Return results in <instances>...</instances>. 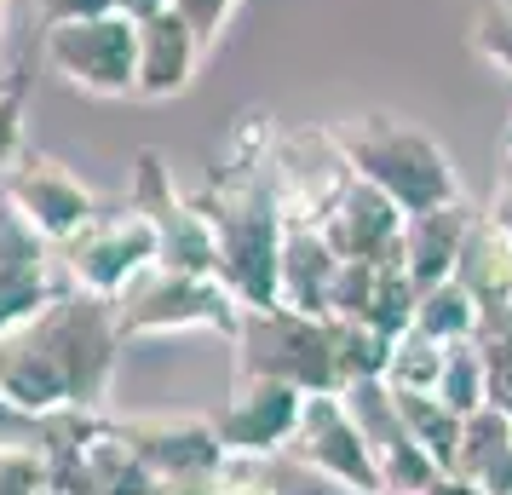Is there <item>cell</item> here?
I'll list each match as a JSON object with an SVG mask.
<instances>
[{"instance_id":"1","label":"cell","mask_w":512,"mask_h":495,"mask_svg":"<svg viewBox=\"0 0 512 495\" xmlns=\"http://www.w3.org/2000/svg\"><path fill=\"white\" fill-rule=\"evenodd\" d=\"M116 300L93 288H58L47 306L12 334H0V398L52 415V409H104L121 357Z\"/></svg>"},{"instance_id":"2","label":"cell","mask_w":512,"mask_h":495,"mask_svg":"<svg viewBox=\"0 0 512 495\" xmlns=\"http://www.w3.org/2000/svg\"><path fill=\"white\" fill-rule=\"evenodd\" d=\"M254 133L242 127L231 156L208 179L202 213L213 225V277L231 288L242 306H271L277 300V254H282V202L271 185V156L265 144H248Z\"/></svg>"},{"instance_id":"3","label":"cell","mask_w":512,"mask_h":495,"mask_svg":"<svg viewBox=\"0 0 512 495\" xmlns=\"http://www.w3.org/2000/svg\"><path fill=\"white\" fill-rule=\"evenodd\" d=\"M334 139L346 150L351 173L369 179L374 190H386L403 213H426V208H443V202L461 196L455 156H449L426 127H415V121H397V116H386V110H369V116L340 121Z\"/></svg>"},{"instance_id":"4","label":"cell","mask_w":512,"mask_h":495,"mask_svg":"<svg viewBox=\"0 0 512 495\" xmlns=\"http://www.w3.org/2000/svg\"><path fill=\"white\" fill-rule=\"evenodd\" d=\"M231 340H236V375H271L300 386V392H340L328 317L294 311L282 300L242 306V323H236Z\"/></svg>"},{"instance_id":"5","label":"cell","mask_w":512,"mask_h":495,"mask_svg":"<svg viewBox=\"0 0 512 495\" xmlns=\"http://www.w3.org/2000/svg\"><path fill=\"white\" fill-rule=\"evenodd\" d=\"M236 323H242V300H236L219 277H208V271H173V265L150 260L139 277L116 294V329H121V340H144V334H185V329L236 334Z\"/></svg>"},{"instance_id":"6","label":"cell","mask_w":512,"mask_h":495,"mask_svg":"<svg viewBox=\"0 0 512 495\" xmlns=\"http://www.w3.org/2000/svg\"><path fill=\"white\" fill-rule=\"evenodd\" d=\"M41 58L52 75H64L87 98H133L139 75V24L127 12H93V18H64L47 24Z\"/></svg>"},{"instance_id":"7","label":"cell","mask_w":512,"mask_h":495,"mask_svg":"<svg viewBox=\"0 0 512 495\" xmlns=\"http://www.w3.org/2000/svg\"><path fill=\"white\" fill-rule=\"evenodd\" d=\"M288 455L311 478L334 484L340 495H386L380 467H374L369 444L357 432V415L346 409L340 392H305V409H300L294 438H288Z\"/></svg>"},{"instance_id":"8","label":"cell","mask_w":512,"mask_h":495,"mask_svg":"<svg viewBox=\"0 0 512 495\" xmlns=\"http://www.w3.org/2000/svg\"><path fill=\"white\" fill-rule=\"evenodd\" d=\"M156 260V231L133 202H121L116 213H93L70 242H58V265L75 288H93L116 300L121 288Z\"/></svg>"},{"instance_id":"9","label":"cell","mask_w":512,"mask_h":495,"mask_svg":"<svg viewBox=\"0 0 512 495\" xmlns=\"http://www.w3.org/2000/svg\"><path fill=\"white\" fill-rule=\"evenodd\" d=\"M127 202L150 219V231H156V260L173 265V271H208L213 277V225H208V213H202V202H185V196L173 190V173L162 167L156 150H139Z\"/></svg>"},{"instance_id":"10","label":"cell","mask_w":512,"mask_h":495,"mask_svg":"<svg viewBox=\"0 0 512 495\" xmlns=\"http://www.w3.org/2000/svg\"><path fill=\"white\" fill-rule=\"evenodd\" d=\"M300 409H305L300 386L271 380V375H236L231 398L213 415V432H219L231 461H265V455L288 449L294 426H300Z\"/></svg>"},{"instance_id":"11","label":"cell","mask_w":512,"mask_h":495,"mask_svg":"<svg viewBox=\"0 0 512 495\" xmlns=\"http://www.w3.org/2000/svg\"><path fill=\"white\" fill-rule=\"evenodd\" d=\"M340 398L357 415V432H363L374 467H380L386 495H415L438 478L432 455L415 444V432H409V421H403V409H397L386 380H351V386H340Z\"/></svg>"},{"instance_id":"12","label":"cell","mask_w":512,"mask_h":495,"mask_svg":"<svg viewBox=\"0 0 512 495\" xmlns=\"http://www.w3.org/2000/svg\"><path fill=\"white\" fill-rule=\"evenodd\" d=\"M271 185H277L282 219H305V225H323V213L340 202V190L351 185V162L334 127L323 133H294L271 150Z\"/></svg>"},{"instance_id":"13","label":"cell","mask_w":512,"mask_h":495,"mask_svg":"<svg viewBox=\"0 0 512 495\" xmlns=\"http://www.w3.org/2000/svg\"><path fill=\"white\" fill-rule=\"evenodd\" d=\"M58 248L0 196V334L29 323L58 294Z\"/></svg>"},{"instance_id":"14","label":"cell","mask_w":512,"mask_h":495,"mask_svg":"<svg viewBox=\"0 0 512 495\" xmlns=\"http://www.w3.org/2000/svg\"><path fill=\"white\" fill-rule=\"evenodd\" d=\"M0 196L24 213L52 248H58V242H70V236L98 213L93 190L81 185L64 162H52V156H18L12 173H6V185H0Z\"/></svg>"},{"instance_id":"15","label":"cell","mask_w":512,"mask_h":495,"mask_svg":"<svg viewBox=\"0 0 512 495\" xmlns=\"http://www.w3.org/2000/svg\"><path fill=\"white\" fill-rule=\"evenodd\" d=\"M116 432L150 467V478H219L231 467L213 421H121Z\"/></svg>"},{"instance_id":"16","label":"cell","mask_w":512,"mask_h":495,"mask_svg":"<svg viewBox=\"0 0 512 495\" xmlns=\"http://www.w3.org/2000/svg\"><path fill=\"white\" fill-rule=\"evenodd\" d=\"M403 219L386 190H374L369 179L351 173V185L340 190V202L323 213V236L340 260H397V242H403Z\"/></svg>"},{"instance_id":"17","label":"cell","mask_w":512,"mask_h":495,"mask_svg":"<svg viewBox=\"0 0 512 495\" xmlns=\"http://www.w3.org/2000/svg\"><path fill=\"white\" fill-rule=\"evenodd\" d=\"M208 41L167 6L156 18H139V75H133V98H173L196 81Z\"/></svg>"},{"instance_id":"18","label":"cell","mask_w":512,"mask_h":495,"mask_svg":"<svg viewBox=\"0 0 512 495\" xmlns=\"http://www.w3.org/2000/svg\"><path fill=\"white\" fill-rule=\"evenodd\" d=\"M334 271H340V254L328 248L323 225L288 219V231H282V254H277V300L282 306L311 311V317H328Z\"/></svg>"},{"instance_id":"19","label":"cell","mask_w":512,"mask_h":495,"mask_svg":"<svg viewBox=\"0 0 512 495\" xmlns=\"http://www.w3.org/2000/svg\"><path fill=\"white\" fill-rule=\"evenodd\" d=\"M472 219H478V208H472L466 196H455V202H443V208H426V213H409V219H403L397 260H403V271L415 277V288L438 283V277L455 271Z\"/></svg>"},{"instance_id":"20","label":"cell","mask_w":512,"mask_h":495,"mask_svg":"<svg viewBox=\"0 0 512 495\" xmlns=\"http://www.w3.org/2000/svg\"><path fill=\"white\" fill-rule=\"evenodd\" d=\"M449 277H455L478 306L512 300V242L484 208H478V219H472V231H466V242H461V260H455Z\"/></svg>"},{"instance_id":"21","label":"cell","mask_w":512,"mask_h":495,"mask_svg":"<svg viewBox=\"0 0 512 495\" xmlns=\"http://www.w3.org/2000/svg\"><path fill=\"white\" fill-rule=\"evenodd\" d=\"M392 398H397V409H403L409 432H415V444L432 455V467H438V472L455 467V449H461V421H466V415H455L438 392H392Z\"/></svg>"},{"instance_id":"22","label":"cell","mask_w":512,"mask_h":495,"mask_svg":"<svg viewBox=\"0 0 512 495\" xmlns=\"http://www.w3.org/2000/svg\"><path fill=\"white\" fill-rule=\"evenodd\" d=\"M478 300L466 294L455 277H438V283H426L415 294V323L409 329H420V334H432V340H472V329H478Z\"/></svg>"},{"instance_id":"23","label":"cell","mask_w":512,"mask_h":495,"mask_svg":"<svg viewBox=\"0 0 512 495\" xmlns=\"http://www.w3.org/2000/svg\"><path fill=\"white\" fill-rule=\"evenodd\" d=\"M328 334H334V369H340V386L386 375V357H392L397 334H380L374 323H363V317H328Z\"/></svg>"},{"instance_id":"24","label":"cell","mask_w":512,"mask_h":495,"mask_svg":"<svg viewBox=\"0 0 512 495\" xmlns=\"http://www.w3.org/2000/svg\"><path fill=\"white\" fill-rule=\"evenodd\" d=\"M472 346L484 357V392L489 403L512 415V300L478 311V329H472Z\"/></svg>"},{"instance_id":"25","label":"cell","mask_w":512,"mask_h":495,"mask_svg":"<svg viewBox=\"0 0 512 495\" xmlns=\"http://www.w3.org/2000/svg\"><path fill=\"white\" fill-rule=\"evenodd\" d=\"M438 375H443V340L420 329H403L392 340V357H386V386L392 392H438Z\"/></svg>"},{"instance_id":"26","label":"cell","mask_w":512,"mask_h":495,"mask_svg":"<svg viewBox=\"0 0 512 495\" xmlns=\"http://www.w3.org/2000/svg\"><path fill=\"white\" fill-rule=\"evenodd\" d=\"M438 398L455 409V415H472L484 409L489 392H484V357L472 340H449L443 346V375H438Z\"/></svg>"},{"instance_id":"27","label":"cell","mask_w":512,"mask_h":495,"mask_svg":"<svg viewBox=\"0 0 512 495\" xmlns=\"http://www.w3.org/2000/svg\"><path fill=\"white\" fill-rule=\"evenodd\" d=\"M0 495H52V461L41 449V432L0 444Z\"/></svg>"},{"instance_id":"28","label":"cell","mask_w":512,"mask_h":495,"mask_svg":"<svg viewBox=\"0 0 512 495\" xmlns=\"http://www.w3.org/2000/svg\"><path fill=\"white\" fill-rule=\"evenodd\" d=\"M466 41H472V52H478L484 64L512 75V0H484L478 18H472V29H466Z\"/></svg>"},{"instance_id":"29","label":"cell","mask_w":512,"mask_h":495,"mask_svg":"<svg viewBox=\"0 0 512 495\" xmlns=\"http://www.w3.org/2000/svg\"><path fill=\"white\" fill-rule=\"evenodd\" d=\"M24 156V81L0 93V167Z\"/></svg>"},{"instance_id":"30","label":"cell","mask_w":512,"mask_h":495,"mask_svg":"<svg viewBox=\"0 0 512 495\" xmlns=\"http://www.w3.org/2000/svg\"><path fill=\"white\" fill-rule=\"evenodd\" d=\"M489 219L507 231L512 242V127H507V139H501V162H495V190H489Z\"/></svg>"},{"instance_id":"31","label":"cell","mask_w":512,"mask_h":495,"mask_svg":"<svg viewBox=\"0 0 512 495\" xmlns=\"http://www.w3.org/2000/svg\"><path fill=\"white\" fill-rule=\"evenodd\" d=\"M231 6H236V0H173V12H179V18H185L196 35H202V41H213V35L225 29Z\"/></svg>"},{"instance_id":"32","label":"cell","mask_w":512,"mask_h":495,"mask_svg":"<svg viewBox=\"0 0 512 495\" xmlns=\"http://www.w3.org/2000/svg\"><path fill=\"white\" fill-rule=\"evenodd\" d=\"M472 484L484 495H512V444H501L495 455H489L484 467L472 472Z\"/></svg>"},{"instance_id":"33","label":"cell","mask_w":512,"mask_h":495,"mask_svg":"<svg viewBox=\"0 0 512 495\" xmlns=\"http://www.w3.org/2000/svg\"><path fill=\"white\" fill-rule=\"evenodd\" d=\"M47 24H64V18H93V12H116V0H35Z\"/></svg>"},{"instance_id":"34","label":"cell","mask_w":512,"mask_h":495,"mask_svg":"<svg viewBox=\"0 0 512 495\" xmlns=\"http://www.w3.org/2000/svg\"><path fill=\"white\" fill-rule=\"evenodd\" d=\"M225 478V472H219ZM219 478H156L150 495H219Z\"/></svg>"},{"instance_id":"35","label":"cell","mask_w":512,"mask_h":495,"mask_svg":"<svg viewBox=\"0 0 512 495\" xmlns=\"http://www.w3.org/2000/svg\"><path fill=\"white\" fill-rule=\"evenodd\" d=\"M415 495H484V490H478L472 478H461V472H438V478H432L426 490H415Z\"/></svg>"},{"instance_id":"36","label":"cell","mask_w":512,"mask_h":495,"mask_svg":"<svg viewBox=\"0 0 512 495\" xmlns=\"http://www.w3.org/2000/svg\"><path fill=\"white\" fill-rule=\"evenodd\" d=\"M219 495H277L265 478H248V472H225L219 478Z\"/></svg>"},{"instance_id":"37","label":"cell","mask_w":512,"mask_h":495,"mask_svg":"<svg viewBox=\"0 0 512 495\" xmlns=\"http://www.w3.org/2000/svg\"><path fill=\"white\" fill-rule=\"evenodd\" d=\"M167 6H173V0H116V12H127L133 24H139V18H156V12H167Z\"/></svg>"},{"instance_id":"38","label":"cell","mask_w":512,"mask_h":495,"mask_svg":"<svg viewBox=\"0 0 512 495\" xmlns=\"http://www.w3.org/2000/svg\"><path fill=\"white\" fill-rule=\"evenodd\" d=\"M6 87H18V75L6 70V58H0V93H6Z\"/></svg>"},{"instance_id":"39","label":"cell","mask_w":512,"mask_h":495,"mask_svg":"<svg viewBox=\"0 0 512 495\" xmlns=\"http://www.w3.org/2000/svg\"><path fill=\"white\" fill-rule=\"evenodd\" d=\"M6 18H12V0H0V29H6Z\"/></svg>"}]
</instances>
